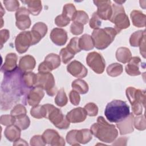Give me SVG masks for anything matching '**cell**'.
Wrapping results in <instances>:
<instances>
[{
    "label": "cell",
    "instance_id": "9",
    "mask_svg": "<svg viewBox=\"0 0 146 146\" xmlns=\"http://www.w3.org/2000/svg\"><path fill=\"white\" fill-rule=\"evenodd\" d=\"M87 65L96 74H102L105 69L106 62L103 56L98 52H90L86 57Z\"/></svg>",
    "mask_w": 146,
    "mask_h": 146
},
{
    "label": "cell",
    "instance_id": "7",
    "mask_svg": "<svg viewBox=\"0 0 146 146\" xmlns=\"http://www.w3.org/2000/svg\"><path fill=\"white\" fill-rule=\"evenodd\" d=\"M47 110V118L56 128L61 129H67L70 126V121L63 115L62 111L52 104H44Z\"/></svg>",
    "mask_w": 146,
    "mask_h": 146
},
{
    "label": "cell",
    "instance_id": "27",
    "mask_svg": "<svg viewBox=\"0 0 146 146\" xmlns=\"http://www.w3.org/2000/svg\"><path fill=\"white\" fill-rule=\"evenodd\" d=\"M131 58L132 54L129 48L121 47L117 49L116 52V58L117 61L125 64L128 63Z\"/></svg>",
    "mask_w": 146,
    "mask_h": 146
},
{
    "label": "cell",
    "instance_id": "39",
    "mask_svg": "<svg viewBox=\"0 0 146 146\" xmlns=\"http://www.w3.org/2000/svg\"><path fill=\"white\" fill-rule=\"evenodd\" d=\"M88 21L89 17L88 14L83 10H78L76 11L73 22H76L84 25L88 23Z\"/></svg>",
    "mask_w": 146,
    "mask_h": 146
},
{
    "label": "cell",
    "instance_id": "18",
    "mask_svg": "<svg viewBox=\"0 0 146 146\" xmlns=\"http://www.w3.org/2000/svg\"><path fill=\"white\" fill-rule=\"evenodd\" d=\"M87 115V112L84 108L77 107L68 112L66 117L70 123H77L84 121Z\"/></svg>",
    "mask_w": 146,
    "mask_h": 146
},
{
    "label": "cell",
    "instance_id": "50",
    "mask_svg": "<svg viewBox=\"0 0 146 146\" xmlns=\"http://www.w3.org/2000/svg\"><path fill=\"white\" fill-rule=\"evenodd\" d=\"M46 144L42 136L35 135L30 139V145L32 146H43Z\"/></svg>",
    "mask_w": 146,
    "mask_h": 146
},
{
    "label": "cell",
    "instance_id": "41",
    "mask_svg": "<svg viewBox=\"0 0 146 146\" xmlns=\"http://www.w3.org/2000/svg\"><path fill=\"white\" fill-rule=\"evenodd\" d=\"M18 127L21 130L26 129L30 124V120L29 117L26 115L19 119H17L14 124Z\"/></svg>",
    "mask_w": 146,
    "mask_h": 146
},
{
    "label": "cell",
    "instance_id": "32",
    "mask_svg": "<svg viewBox=\"0 0 146 146\" xmlns=\"http://www.w3.org/2000/svg\"><path fill=\"white\" fill-rule=\"evenodd\" d=\"M107 74L112 77H116L121 74L123 71V66L117 63H112L107 68Z\"/></svg>",
    "mask_w": 146,
    "mask_h": 146
},
{
    "label": "cell",
    "instance_id": "33",
    "mask_svg": "<svg viewBox=\"0 0 146 146\" xmlns=\"http://www.w3.org/2000/svg\"><path fill=\"white\" fill-rule=\"evenodd\" d=\"M145 35V30H138L134 32L130 36L129 43L132 47H137L139 46L143 38Z\"/></svg>",
    "mask_w": 146,
    "mask_h": 146
},
{
    "label": "cell",
    "instance_id": "30",
    "mask_svg": "<svg viewBox=\"0 0 146 146\" xmlns=\"http://www.w3.org/2000/svg\"><path fill=\"white\" fill-rule=\"evenodd\" d=\"M74 90L77 91L79 94H85L88 91V85L84 80L78 79L74 80L71 84Z\"/></svg>",
    "mask_w": 146,
    "mask_h": 146
},
{
    "label": "cell",
    "instance_id": "31",
    "mask_svg": "<svg viewBox=\"0 0 146 146\" xmlns=\"http://www.w3.org/2000/svg\"><path fill=\"white\" fill-rule=\"evenodd\" d=\"M31 115L36 119H42L43 117L46 118L47 117V110L43 105H38L33 107L30 110Z\"/></svg>",
    "mask_w": 146,
    "mask_h": 146
},
{
    "label": "cell",
    "instance_id": "25",
    "mask_svg": "<svg viewBox=\"0 0 146 146\" xmlns=\"http://www.w3.org/2000/svg\"><path fill=\"white\" fill-rule=\"evenodd\" d=\"M75 138L78 143L86 144L88 143L92 138V133L89 129H82L76 130Z\"/></svg>",
    "mask_w": 146,
    "mask_h": 146
},
{
    "label": "cell",
    "instance_id": "49",
    "mask_svg": "<svg viewBox=\"0 0 146 146\" xmlns=\"http://www.w3.org/2000/svg\"><path fill=\"white\" fill-rule=\"evenodd\" d=\"M76 129H74L69 131L66 135V141L67 142L71 145H79L80 144L78 143L75 138V133Z\"/></svg>",
    "mask_w": 146,
    "mask_h": 146
},
{
    "label": "cell",
    "instance_id": "8",
    "mask_svg": "<svg viewBox=\"0 0 146 146\" xmlns=\"http://www.w3.org/2000/svg\"><path fill=\"white\" fill-rule=\"evenodd\" d=\"M36 75L37 82L35 86L42 88L48 95L54 96L58 91L53 75L51 72H38Z\"/></svg>",
    "mask_w": 146,
    "mask_h": 146
},
{
    "label": "cell",
    "instance_id": "19",
    "mask_svg": "<svg viewBox=\"0 0 146 146\" xmlns=\"http://www.w3.org/2000/svg\"><path fill=\"white\" fill-rule=\"evenodd\" d=\"M18 57L15 53H9L5 57V60L1 67V71L5 73H9L15 71L17 67Z\"/></svg>",
    "mask_w": 146,
    "mask_h": 146
},
{
    "label": "cell",
    "instance_id": "23",
    "mask_svg": "<svg viewBox=\"0 0 146 146\" xmlns=\"http://www.w3.org/2000/svg\"><path fill=\"white\" fill-rule=\"evenodd\" d=\"M21 129L16 125L13 124L7 126L5 131L4 135L6 138L10 141H15L20 138Z\"/></svg>",
    "mask_w": 146,
    "mask_h": 146
},
{
    "label": "cell",
    "instance_id": "52",
    "mask_svg": "<svg viewBox=\"0 0 146 146\" xmlns=\"http://www.w3.org/2000/svg\"><path fill=\"white\" fill-rule=\"evenodd\" d=\"M10 36L9 31L7 29H3L0 31V41H1V46L2 47L3 44L8 40Z\"/></svg>",
    "mask_w": 146,
    "mask_h": 146
},
{
    "label": "cell",
    "instance_id": "36",
    "mask_svg": "<svg viewBox=\"0 0 146 146\" xmlns=\"http://www.w3.org/2000/svg\"><path fill=\"white\" fill-rule=\"evenodd\" d=\"M26 109L25 107L22 104H17L15 105L13 110H11L10 114L13 115L17 119L21 118L26 115Z\"/></svg>",
    "mask_w": 146,
    "mask_h": 146
},
{
    "label": "cell",
    "instance_id": "10",
    "mask_svg": "<svg viewBox=\"0 0 146 146\" xmlns=\"http://www.w3.org/2000/svg\"><path fill=\"white\" fill-rule=\"evenodd\" d=\"M16 50L19 54L27 51L30 46H33V40L31 31H25L18 34L15 39Z\"/></svg>",
    "mask_w": 146,
    "mask_h": 146
},
{
    "label": "cell",
    "instance_id": "48",
    "mask_svg": "<svg viewBox=\"0 0 146 146\" xmlns=\"http://www.w3.org/2000/svg\"><path fill=\"white\" fill-rule=\"evenodd\" d=\"M84 30L83 25L73 22L70 26V31L74 35H79L81 34Z\"/></svg>",
    "mask_w": 146,
    "mask_h": 146
},
{
    "label": "cell",
    "instance_id": "38",
    "mask_svg": "<svg viewBox=\"0 0 146 146\" xmlns=\"http://www.w3.org/2000/svg\"><path fill=\"white\" fill-rule=\"evenodd\" d=\"M47 25L41 22L36 23L32 27L31 31H33L41 36L42 38H43L47 33Z\"/></svg>",
    "mask_w": 146,
    "mask_h": 146
},
{
    "label": "cell",
    "instance_id": "22",
    "mask_svg": "<svg viewBox=\"0 0 146 146\" xmlns=\"http://www.w3.org/2000/svg\"><path fill=\"white\" fill-rule=\"evenodd\" d=\"M35 58L30 55H26L20 59L18 68L23 72L30 71L35 68Z\"/></svg>",
    "mask_w": 146,
    "mask_h": 146
},
{
    "label": "cell",
    "instance_id": "16",
    "mask_svg": "<svg viewBox=\"0 0 146 146\" xmlns=\"http://www.w3.org/2000/svg\"><path fill=\"white\" fill-rule=\"evenodd\" d=\"M67 71L73 76L83 78L87 76L88 70L86 67L78 60H73L67 66Z\"/></svg>",
    "mask_w": 146,
    "mask_h": 146
},
{
    "label": "cell",
    "instance_id": "5",
    "mask_svg": "<svg viewBox=\"0 0 146 146\" xmlns=\"http://www.w3.org/2000/svg\"><path fill=\"white\" fill-rule=\"evenodd\" d=\"M125 93L132 106L133 114L141 115L145 105V91L129 87L126 89Z\"/></svg>",
    "mask_w": 146,
    "mask_h": 146
},
{
    "label": "cell",
    "instance_id": "14",
    "mask_svg": "<svg viewBox=\"0 0 146 146\" xmlns=\"http://www.w3.org/2000/svg\"><path fill=\"white\" fill-rule=\"evenodd\" d=\"M44 142L51 145L63 146L65 145L64 139L54 129H47L42 134Z\"/></svg>",
    "mask_w": 146,
    "mask_h": 146
},
{
    "label": "cell",
    "instance_id": "37",
    "mask_svg": "<svg viewBox=\"0 0 146 146\" xmlns=\"http://www.w3.org/2000/svg\"><path fill=\"white\" fill-rule=\"evenodd\" d=\"M75 54L72 53L67 47L61 49L59 52V56L61 60L64 64H67L74 57Z\"/></svg>",
    "mask_w": 146,
    "mask_h": 146
},
{
    "label": "cell",
    "instance_id": "2",
    "mask_svg": "<svg viewBox=\"0 0 146 146\" xmlns=\"http://www.w3.org/2000/svg\"><path fill=\"white\" fill-rule=\"evenodd\" d=\"M90 130L92 135L104 143H112L118 136L116 126L108 123L103 116L98 117L97 122L91 125Z\"/></svg>",
    "mask_w": 146,
    "mask_h": 146
},
{
    "label": "cell",
    "instance_id": "21",
    "mask_svg": "<svg viewBox=\"0 0 146 146\" xmlns=\"http://www.w3.org/2000/svg\"><path fill=\"white\" fill-rule=\"evenodd\" d=\"M140 62L141 59L139 57H132L125 67L127 74L130 76H137L140 75L141 72L139 70V64Z\"/></svg>",
    "mask_w": 146,
    "mask_h": 146
},
{
    "label": "cell",
    "instance_id": "20",
    "mask_svg": "<svg viewBox=\"0 0 146 146\" xmlns=\"http://www.w3.org/2000/svg\"><path fill=\"white\" fill-rule=\"evenodd\" d=\"M133 115L131 113L124 120L117 123L116 127L119 129L120 135H123L130 133L133 131Z\"/></svg>",
    "mask_w": 146,
    "mask_h": 146
},
{
    "label": "cell",
    "instance_id": "40",
    "mask_svg": "<svg viewBox=\"0 0 146 146\" xmlns=\"http://www.w3.org/2000/svg\"><path fill=\"white\" fill-rule=\"evenodd\" d=\"M133 124L136 129L139 131H143L145 129V119L144 115H137V116L133 119Z\"/></svg>",
    "mask_w": 146,
    "mask_h": 146
},
{
    "label": "cell",
    "instance_id": "28",
    "mask_svg": "<svg viewBox=\"0 0 146 146\" xmlns=\"http://www.w3.org/2000/svg\"><path fill=\"white\" fill-rule=\"evenodd\" d=\"M21 2L27 5L28 10L30 13L33 15H38L42 10V5L40 1L28 0L23 1H22Z\"/></svg>",
    "mask_w": 146,
    "mask_h": 146
},
{
    "label": "cell",
    "instance_id": "15",
    "mask_svg": "<svg viewBox=\"0 0 146 146\" xmlns=\"http://www.w3.org/2000/svg\"><path fill=\"white\" fill-rule=\"evenodd\" d=\"M44 90L38 86L32 88L26 96V102L32 107L38 106L44 95Z\"/></svg>",
    "mask_w": 146,
    "mask_h": 146
},
{
    "label": "cell",
    "instance_id": "44",
    "mask_svg": "<svg viewBox=\"0 0 146 146\" xmlns=\"http://www.w3.org/2000/svg\"><path fill=\"white\" fill-rule=\"evenodd\" d=\"M87 112V115L90 116H95L98 113V107L94 103H88L84 107Z\"/></svg>",
    "mask_w": 146,
    "mask_h": 146
},
{
    "label": "cell",
    "instance_id": "13",
    "mask_svg": "<svg viewBox=\"0 0 146 146\" xmlns=\"http://www.w3.org/2000/svg\"><path fill=\"white\" fill-rule=\"evenodd\" d=\"M94 4L98 7L96 13L101 19L110 20L112 9L111 1H94Z\"/></svg>",
    "mask_w": 146,
    "mask_h": 146
},
{
    "label": "cell",
    "instance_id": "54",
    "mask_svg": "<svg viewBox=\"0 0 146 146\" xmlns=\"http://www.w3.org/2000/svg\"><path fill=\"white\" fill-rule=\"evenodd\" d=\"M127 137H119L118 139H117L115 141V143H113L112 145H127Z\"/></svg>",
    "mask_w": 146,
    "mask_h": 146
},
{
    "label": "cell",
    "instance_id": "55",
    "mask_svg": "<svg viewBox=\"0 0 146 146\" xmlns=\"http://www.w3.org/2000/svg\"><path fill=\"white\" fill-rule=\"evenodd\" d=\"M14 145H28V144L26 142L25 140L21 139H19L17 140H16L15 141H14V143H13Z\"/></svg>",
    "mask_w": 146,
    "mask_h": 146
},
{
    "label": "cell",
    "instance_id": "46",
    "mask_svg": "<svg viewBox=\"0 0 146 146\" xmlns=\"http://www.w3.org/2000/svg\"><path fill=\"white\" fill-rule=\"evenodd\" d=\"M16 121V118L13 115H2L0 118V123L2 125L9 126L15 124Z\"/></svg>",
    "mask_w": 146,
    "mask_h": 146
},
{
    "label": "cell",
    "instance_id": "42",
    "mask_svg": "<svg viewBox=\"0 0 146 146\" xmlns=\"http://www.w3.org/2000/svg\"><path fill=\"white\" fill-rule=\"evenodd\" d=\"M72 53L76 54L81 51V49L79 46V38L74 37L72 38L69 43L66 46Z\"/></svg>",
    "mask_w": 146,
    "mask_h": 146
},
{
    "label": "cell",
    "instance_id": "47",
    "mask_svg": "<svg viewBox=\"0 0 146 146\" xmlns=\"http://www.w3.org/2000/svg\"><path fill=\"white\" fill-rule=\"evenodd\" d=\"M71 20L65 15H63L62 14L60 15H58L55 18V23L56 26L59 27H64L68 25Z\"/></svg>",
    "mask_w": 146,
    "mask_h": 146
},
{
    "label": "cell",
    "instance_id": "12",
    "mask_svg": "<svg viewBox=\"0 0 146 146\" xmlns=\"http://www.w3.org/2000/svg\"><path fill=\"white\" fill-rule=\"evenodd\" d=\"M29 14V10L25 7H20L15 13V25L19 30H24L30 27L31 20Z\"/></svg>",
    "mask_w": 146,
    "mask_h": 146
},
{
    "label": "cell",
    "instance_id": "51",
    "mask_svg": "<svg viewBox=\"0 0 146 146\" xmlns=\"http://www.w3.org/2000/svg\"><path fill=\"white\" fill-rule=\"evenodd\" d=\"M69 98L71 103L74 106H78L80 101V96L79 94L75 91L71 90L69 94Z\"/></svg>",
    "mask_w": 146,
    "mask_h": 146
},
{
    "label": "cell",
    "instance_id": "1",
    "mask_svg": "<svg viewBox=\"0 0 146 146\" xmlns=\"http://www.w3.org/2000/svg\"><path fill=\"white\" fill-rule=\"evenodd\" d=\"M23 73L18 68L13 72L4 74L1 88V104L2 110H7L21 99L24 104H26V96L30 89L24 83Z\"/></svg>",
    "mask_w": 146,
    "mask_h": 146
},
{
    "label": "cell",
    "instance_id": "3",
    "mask_svg": "<svg viewBox=\"0 0 146 146\" xmlns=\"http://www.w3.org/2000/svg\"><path fill=\"white\" fill-rule=\"evenodd\" d=\"M129 113V107L125 102L120 100H113L108 103L104 110L106 118L111 123H119Z\"/></svg>",
    "mask_w": 146,
    "mask_h": 146
},
{
    "label": "cell",
    "instance_id": "4",
    "mask_svg": "<svg viewBox=\"0 0 146 146\" xmlns=\"http://www.w3.org/2000/svg\"><path fill=\"white\" fill-rule=\"evenodd\" d=\"M118 32L115 28L105 27L95 29L92 33L94 47L98 50L106 48L113 42Z\"/></svg>",
    "mask_w": 146,
    "mask_h": 146
},
{
    "label": "cell",
    "instance_id": "34",
    "mask_svg": "<svg viewBox=\"0 0 146 146\" xmlns=\"http://www.w3.org/2000/svg\"><path fill=\"white\" fill-rule=\"evenodd\" d=\"M68 99L66 92L63 88L60 89L57 91V94L55 98V104L60 107H64L67 103Z\"/></svg>",
    "mask_w": 146,
    "mask_h": 146
},
{
    "label": "cell",
    "instance_id": "26",
    "mask_svg": "<svg viewBox=\"0 0 146 146\" xmlns=\"http://www.w3.org/2000/svg\"><path fill=\"white\" fill-rule=\"evenodd\" d=\"M79 46L81 50L89 51L94 47L93 39L91 35L85 34L79 38Z\"/></svg>",
    "mask_w": 146,
    "mask_h": 146
},
{
    "label": "cell",
    "instance_id": "45",
    "mask_svg": "<svg viewBox=\"0 0 146 146\" xmlns=\"http://www.w3.org/2000/svg\"><path fill=\"white\" fill-rule=\"evenodd\" d=\"M3 3L6 9L9 11H17L19 8V3L17 0L3 1Z\"/></svg>",
    "mask_w": 146,
    "mask_h": 146
},
{
    "label": "cell",
    "instance_id": "29",
    "mask_svg": "<svg viewBox=\"0 0 146 146\" xmlns=\"http://www.w3.org/2000/svg\"><path fill=\"white\" fill-rule=\"evenodd\" d=\"M25 84L29 88H32L36 86L37 82V75L31 71L23 72L22 75Z\"/></svg>",
    "mask_w": 146,
    "mask_h": 146
},
{
    "label": "cell",
    "instance_id": "53",
    "mask_svg": "<svg viewBox=\"0 0 146 146\" xmlns=\"http://www.w3.org/2000/svg\"><path fill=\"white\" fill-rule=\"evenodd\" d=\"M140 52L144 58H145V35L143 38L140 44Z\"/></svg>",
    "mask_w": 146,
    "mask_h": 146
},
{
    "label": "cell",
    "instance_id": "11",
    "mask_svg": "<svg viewBox=\"0 0 146 146\" xmlns=\"http://www.w3.org/2000/svg\"><path fill=\"white\" fill-rule=\"evenodd\" d=\"M60 56L56 54H49L44 60L38 66L39 72H51L53 70L57 68L60 65Z\"/></svg>",
    "mask_w": 146,
    "mask_h": 146
},
{
    "label": "cell",
    "instance_id": "24",
    "mask_svg": "<svg viewBox=\"0 0 146 146\" xmlns=\"http://www.w3.org/2000/svg\"><path fill=\"white\" fill-rule=\"evenodd\" d=\"M130 17L133 26L137 27H145L146 16L141 11L134 10L131 11Z\"/></svg>",
    "mask_w": 146,
    "mask_h": 146
},
{
    "label": "cell",
    "instance_id": "43",
    "mask_svg": "<svg viewBox=\"0 0 146 146\" xmlns=\"http://www.w3.org/2000/svg\"><path fill=\"white\" fill-rule=\"evenodd\" d=\"M89 25L91 29H98L102 25V20L97 14L96 12H94L89 22Z\"/></svg>",
    "mask_w": 146,
    "mask_h": 146
},
{
    "label": "cell",
    "instance_id": "35",
    "mask_svg": "<svg viewBox=\"0 0 146 146\" xmlns=\"http://www.w3.org/2000/svg\"><path fill=\"white\" fill-rule=\"evenodd\" d=\"M76 11V8L72 3H66L63 6L62 14L73 21Z\"/></svg>",
    "mask_w": 146,
    "mask_h": 146
},
{
    "label": "cell",
    "instance_id": "6",
    "mask_svg": "<svg viewBox=\"0 0 146 146\" xmlns=\"http://www.w3.org/2000/svg\"><path fill=\"white\" fill-rule=\"evenodd\" d=\"M112 14L110 21L115 24V29L119 33L123 29H125L130 26L128 16L126 15L124 7L119 4H112Z\"/></svg>",
    "mask_w": 146,
    "mask_h": 146
},
{
    "label": "cell",
    "instance_id": "17",
    "mask_svg": "<svg viewBox=\"0 0 146 146\" xmlns=\"http://www.w3.org/2000/svg\"><path fill=\"white\" fill-rule=\"evenodd\" d=\"M50 37L54 43L59 46L64 45L68 39L66 31L58 27L54 28L51 30Z\"/></svg>",
    "mask_w": 146,
    "mask_h": 146
}]
</instances>
